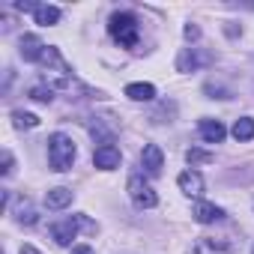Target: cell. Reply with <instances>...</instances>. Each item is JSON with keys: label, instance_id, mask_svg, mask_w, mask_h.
Returning a JSON list of instances; mask_svg holds the SVG:
<instances>
[{"label": "cell", "instance_id": "obj_17", "mask_svg": "<svg viewBox=\"0 0 254 254\" xmlns=\"http://www.w3.org/2000/svg\"><path fill=\"white\" fill-rule=\"evenodd\" d=\"M33 18H36V24H42V27H51V24H57V21H60V9H57V6H48V3H42V6L33 12Z\"/></svg>", "mask_w": 254, "mask_h": 254}, {"label": "cell", "instance_id": "obj_16", "mask_svg": "<svg viewBox=\"0 0 254 254\" xmlns=\"http://www.w3.org/2000/svg\"><path fill=\"white\" fill-rule=\"evenodd\" d=\"M12 215H15V221L18 224H36V209H33V203L27 200V197H21L18 203H15V209H12Z\"/></svg>", "mask_w": 254, "mask_h": 254}, {"label": "cell", "instance_id": "obj_3", "mask_svg": "<svg viewBox=\"0 0 254 254\" xmlns=\"http://www.w3.org/2000/svg\"><path fill=\"white\" fill-rule=\"evenodd\" d=\"M108 33L123 48H138V18L132 12H114L108 21Z\"/></svg>", "mask_w": 254, "mask_h": 254}, {"label": "cell", "instance_id": "obj_7", "mask_svg": "<svg viewBox=\"0 0 254 254\" xmlns=\"http://www.w3.org/2000/svg\"><path fill=\"white\" fill-rule=\"evenodd\" d=\"M45 48H48V45H45L39 36L24 33V36H21V48H18V51H21V57H24L27 63H39V60H42V54H45Z\"/></svg>", "mask_w": 254, "mask_h": 254}, {"label": "cell", "instance_id": "obj_18", "mask_svg": "<svg viewBox=\"0 0 254 254\" xmlns=\"http://www.w3.org/2000/svg\"><path fill=\"white\" fill-rule=\"evenodd\" d=\"M230 132H233V138H236V141H251V138H254V120H251V117L236 120Z\"/></svg>", "mask_w": 254, "mask_h": 254}, {"label": "cell", "instance_id": "obj_10", "mask_svg": "<svg viewBox=\"0 0 254 254\" xmlns=\"http://www.w3.org/2000/svg\"><path fill=\"white\" fill-rule=\"evenodd\" d=\"M120 150L114 147V144H108V147H99L96 153H93V162H96V168H102V171H114V168H120Z\"/></svg>", "mask_w": 254, "mask_h": 254}, {"label": "cell", "instance_id": "obj_5", "mask_svg": "<svg viewBox=\"0 0 254 254\" xmlns=\"http://www.w3.org/2000/svg\"><path fill=\"white\" fill-rule=\"evenodd\" d=\"M129 197H132V203H135L138 209H153V206L159 203V197H156L153 186H150L141 174H135V177L129 180Z\"/></svg>", "mask_w": 254, "mask_h": 254}, {"label": "cell", "instance_id": "obj_1", "mask_svg": "<svg viewBox=\"0 0 254 254\" xmlns=\"http://www.w3.org/2000/svg\"><path fill=\"white\" fill-rule=\"evenodd\" d=\"M39 66H42V81H45L51 90H72V87H78V81H75L69 63L60 57L57 48L48 45L45 54H42V60H39Z\"/></svg>", "mask_w": 254, "mask_h": 254}, {"label": "cell", "instance_id": "obj_2", "mask_svg": "<svg viewBox=\"0 0 254 254\" xmlns=\"http://www.w3.org/2000/svg\"><path fill=\"white\" fill-rule=\"evenodd\" d=\"M48 162L54 171H72V162H75V141L63 132H54L48 138Z\"/></svg>", "mask_w": 254, "mask_h": 254}, {"label": "cell", "instance_id": "obj_23", "mask_svg": "<svg viewBox=\"0 0 254 254\" xmlns=\"http://www.w3.org/2000/svg\"><path fill=\"white\" fill-rule=\"evenodd\" d=\"M3 174H6V177L12 174V153H9V150L3 153Z\"/></svg>", "mask_w": 254, "mask_h": 254}, {"label": "cell", "instance_id": "obj_21", "mask_svg": "<svg viewBox=\"0 0 254 254\" xmlns=\"http://www.w3.org/2000/svg\"><path fill=\"white\" fill-rule=\"evenodd\" d=\"M30 99H33V102H42V105H48V102L54 99V90H51L48 84H33V87H30Z\"/></svg>", "mask_w": 254, "mask_h": 254}, {"label": "cell", "instance_id": "obj_4", "mask_svg": "<svg viewBox=\"0 0 254 254\" xmlns=\"http://www.w3.org/2000/svg\"><path fill=\"white\" fill-rule=\"evenodd\" d=\"M78 230H96V224H90L84 215H69V218H60V221H54L51 224V239L60 245V248H69L72 245V239L78 236Z\"/></svg>", "mask_w": 254, "mask_h": 254}, {"label": "cell", "instance_id": "obj_14", "mask_svg": "<svg viewBox=\"0 0 254 254\" xmlns=\"http://www.w3.org/2000/svg\"><path fill=\"white\" fill-rule=\"evenodd\" d=\"M72 189H63V186H57V189H51L48 194H45V203H48V209H63V206H69L72 203Z\"/></svg>", "mask_w": 254, "mask_h": 254}, {"label": "cell", "instance_id": "obj_8", "mask_svg": "<svg viewBox=\"0 0 254 254\" xmlns=\"http://www.w3.org/2000/svg\"><path fill=\"white\" fill-rule=\"evenodd\" d=\"M141 165H144V171H147L150 177H159L162 168H165V156H162V150H159L156 144H147L144 153H141Z\"/></svg>", "mask_w": 254, "mask_h": 254}, {"label": "cell", "instance_id": "obj_20", "mask_svg": "<svg viewBox=\"0 0 254 254\" xmlns=\"http://www.w3.org/2000/svg\"><path fill=\"white\" fill-rule=\"evenodd\" d=\"M12 123H15V129H36L39 117H33L27 111H12Z\"/></svg>", "mask_w": 254, "mask_h": 254}, {"label": "cell", "instance_id": "obj_13", "mask_svg": "<svg viewBox=\"0 0 254 254\" xmlns=\"http://www.w3.org/2000/svg\"><path fill=\"white\" fill-rule=\"evenodd\" d=\"M209 60H212L209 54H197L194 48H189V51L180 54L177 66H180V72H189V69H197V66H203V63H209Z\"/></svg>", "mask_w": 254, "mask_h": 254}, {"label": "cell", "instance_id": "obj_24", "mask_svg": "<svg viewBox=\"0 0 254 254\" xmlns=\"http://www.w3.org/2000/svg\"><path fill=\"white\" fill-rule=\"evenodd\" d=\"M197 36H200V30H197L194 24H189V27H186V39H197Z\"/></svg>", "mask_w": 254, "mask_h": 254}, {"label": "cell", "instance_id": "obj_6", "mask_svg": "<svg viewBox=\"0 0 254 254\" xmlns=\"http://www.w3.org/2000/svg\"><path fill=\"white\" fill-rule=\"evenodd\" d=\"M194 254H233V245L224 236H200Z\"/></svg>", "mask_w": 254, "mask_h": 254}, {"label": "cell", "instance_id": "obj_9", "mask_svg": "<svg viewBox=\"0 0 254 254\" xmlns=\"http://www.w3.org/2000/svg\"><path fill=\"white\" fill-rule=\"evenodd\" d=\"M177 186H180V191L189 194V197L203 194V177H200L197 171H183V174L177 177Z\"/></svg>", "mask_w": 254, "mask_h": 254}, {"label": "cell", "instance_id": "obj_19", "mask_svg": "<svg viewBox=\"0 0 254 254\" xmlns=\"http://www.w3.org/2000/svg\"><path fill=\"white\" fill-rule=\"evenodd\" d=\"M90 135H93L102 147L114 144V129H108V126H105L102 120H93V123H90Z\"/></svg>", "mask_w": 254, "mask_h": 254}, {"label": "cell", "instance_id": "obj_26", "mask_svg": "<svg viewBox=\"0 0 254 254\" xmlns=\"http://www.w3.org/2000/svg\"><path fill=\"white\" fill-rule=\"evenodd\" d=\"M21 254H39V251H36L33 245H24V248H21Z\"/></svg>", "mask_w": 254, "mask_h": 254}, {"label": "cell", "instance_id": "obj_27", "mask_svg": "<svg viewBox=\"0 0 254 254\" xmlns=\"http://www.w3.org/2000/svg\"><path fill=\"white\" fill-rule=\"evenodd\" d=\"M251 254H254V248H251Z\"/></svg>", "mask_w": 254, "mask_h": 254}, {"label": "cell", "instance_id": "obj_25", "mask_svg": "<svg viewBox=\"0 0 254 254\" xmlns=\"http://www.w3.org/2000/svg\"><path fill=\"white\" fill-rule=\"evenodd\" d=\"M72 254H96V251H93L90 245H75V248H72Z\"/></svg>", "mask_w": 254, "mask_h": 254}, {"label": "cell", "instance_id": "obj_15", "mask_svg": "<svg viewBox=\"0 0 254 254\" xmlns=\"http://www.w3.org/2000/svg\"><path fill=\"white\" fill-rule=\"evenodd\" d=\"M126 96H129L132 102H153V99H156V87L138 81V84H129V87H126Z\"/></svg>", "mask_w": 254, "mask_h": 254}, {"label": "cell", "instance_id": "obj_22", "mask_svg": "<svg viewBox=\"0 0 254 254\" xmlns=\"http://www.w3.org/2000/svg\"><path fill=\"white\" fill-rule=\"evenodd\" d=\"M186 159H189V165L194 168V165H209L215 156H212V153H206V150H189V153H186Z\"/></svg>", "mask_w": 254, "mask_h": 254}, {"label": "cell", "instance_id": "obj_12", "mask_svg": "<svg viewBox=\"0 0 254 254\" xmlns=\"http://www.w3.org/2000/svg\"><path fill=\"white\" fill-rule=\"evenodd\" d=\"M221 218H224V209L215 206V203L200 200V203L194 206V221H200V224H212V221H221Z\"/></svg>", "mask_w": 254, "mask_h": 254}, {"label": "cell", "instance_id": "obj_11", "mask_svg": "<svg viewBox=\"0 0 254 254\" xmlns=\"http://www.w3.org/2000/svg\"><path fill=\"white\" fill-rule=\"evenodd\" d=\"M197 132H200V138L206 141V144H221L224 141V135H227V129L218 123V120H200V126H197Z\"/></svg>", "mask_w": 254, "mask_h": 254}]
</instances>
